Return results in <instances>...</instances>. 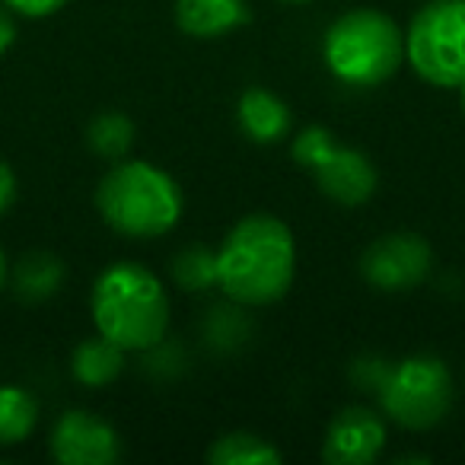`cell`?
<instances>
[{"mask_svg": "<svg viewBox=\"0 0 465 465\" xmlns=\"http://www.w3.org/2000/svg\"><path fill=\"white\" fill-rule=\"evenodd\" d=\"M4 4H7L10 10H16V14L39 20V16H48V14H54V10H61L67 0H4Z\"/></svg>", "mask_w": 465, "mask_h": 465, "instance_id": "obj_21", "label": "cell"}, {"mask_svg": "<svg viewBox=\"0 0 465 465\" xmlns=\"http://www.w3.org/2000/svg\"><path fill=\"white\" fill-rule=\"evenodd\" d=\"M173 281L188 293L217 284V252L204 246H188L173 259Z\"/></svg>", "mask_w": 465, "mask_h": 465, "instance_id": "obj_18", "label": "cell"}, {"mask_svg": "<svg viewBox=\"0 0 465 465\" xmlns=\"http://www.w3.org/2000/svg\"><path fill=\"white\" fill-rule=\"evenodd\" d=\"M103 220L131 240H153L182 217V192L163 169L141 160H118L96 188Z\"/></svg>", "mask_w": 465, "mask_h": 465, "instance_id": "obj_3", "label": "cell"}, {"mask_svg": "<svg viewBox=\"0 0 465 465\" xmlns=\"http://www.w3.org/2000/svg\"><path fill=\"white\" fill-rule=\"evenodd\" d=\"M52 456L64 465H112L122 459V440L96 414L67 411L52 430Z\"/></svg>", "mask_w": 465, "mask_h": 465, "instance_id": "obj_9", "label": "cell"}, {"mask_svg": "<svg viewBox=\"0 0 465 465\" xmlns=\"http://www.w3.org/2000/svg\"><path fill=\"white\" fill-rule=\"evenodd\" d=\"M281 4H306V0H281Z\"/></svg>", "mask_w": 465, "mask_h": 465, "instance_id": "obj_27", "label": "cell"}, {"mask_svg": "<svg viewBox=\"0 0 465 465\" xmlns=\"http://www.w3.org/2000/svg\"><path fill=\"white\" fill-rule=\"evenodd\" d=\"M386 446V424L376 411L361 405L335 414L325 430L322 459L329 465H370Z\"/></svg>", "mask_w": 465, "mask_h": 465, "instance_id": "obj_10", "label": "cell"}, {"mask_svg": "<svg viewBox=\"0 0 465 465\" xmlns=\"http://www.w3.org/2000/svg\"><path fill=\"white\" fill-rule=\"evenodd\" d=\"M207 338L211 341H220L223 338V348H230V338H242V331H246V322H242L240 310H226V306H217L213 310V316L207 319Z\"/></svg>", "mask_w": 465, "mask_h": 465, "instance_id": "obj_19", "label": "cell"}, {"mask_svg": "<svg viewBox=\"0 0 465 465\" xmlns=\"http://www.w3.org/2000/svg\"><path fill=\"white\" fill-rule=\"evenodd\" d=\"M405 58L420 80L459 86L465 80V0H427L405 33Z\"/></svg>", "mask_w": 465, "mask_h": 465, "instance_id": "obj_6", "label": "cell"}, {"mask_svg": "<svg viewBox=\"0 0 465 465\" xmlns=\"http://www.w3.org/2000/svg\"><path fill=\"white\" fill-rule=\"evenodd\" d=\"M386 367H389V361H382V357H357V361L351 363V380L361 389H367V392H376L382 376H386Z\"/></svg>", "mask_w": 465, "mask_h": 465, "instance_id": "obj_20", "label": "cell"}, {"mask_svg": "<svg viewBox=\"0 0 465 465\" xmlns=\"http://www.w3.org/2000/svg\"><path fill=\"white\" fill-rule=\"evenodd\" d=\"M249 20L246 0H175V23L194 39H217Z\"/></svg>", "mask_w": 465, "mask_h": 465, "instance_id": "obj_11", "label": "cell"}, {"mask_svg": "<svg viewBox=\"0 0 465 465\" xmlns=\"http://www.w3.org/2000/svg\"><path fill=\"white\" fill-rule=\"evenodd\" d=\"M14 201H16V175L7 163L0 160V213H7Z\"/></svg>", "mask_w": 465, "mask_h": 465, "instance_id": "obj_22", "label": "cell"}, {"mask_svg": "<svg viewBox=\"0 0 465 465\" xmlns=\"http://www.w3.org/2000/svg\"><path fill=\"white\" fill-rule=\"evenodd\" d=\"M297 166L310 169L319 192L344 207H357L376 192V169L361 150L344 147L331 137L329 128L310 124L293 141Z\"/></svg>", "mask_w": 465, "mask_h": 465, "instance_id": "obj_7", "label": "cell"}, {"mask_svg": "<svg viewBox=\"0 0 465 465\" xmlns=\"http://www.w3.org/2000/svg\"><path fill=\"white\" fill-rule=\"evenodd\" d=\"M297 246L284 220L252 213L223 236L217 249V287L240 306H268L291 291Z\"/></svg>", "mask_w": 465, "mask_h": 465, "instance_id": "obj_1", "label": "cell"}, {"mask_svg": "<svg viewBox=\"0 0 465 465\" xmlns=\"http://www.w3.org/2000/svg\"><path fill=\"white\" fill-rule=\"evenodd\" d=\"M207 462L211 465H278L281 450L268 443V440L255 437V433L232 430V433H223V437L207 450Z\"/></svg>", "mask_w": 465, "mask_h": 465, "instance_id": "obj_15", "label": "cell"}, {"mask_svg": "<svg viewBox=\"0 0 465 465\" xmlns=\"http://www.w3.org/2000/svg\"><path fill=\"white\" fill-rule=\"evenodd\" d=\"M96 331L124 351H153L169 325V297L153 272L115 262L93 284Z\"/></svg>", "mask_w": 465, "mask_h": 465, "instance_id": "obj_2", "label": "cell"}, {"mask_svg": "<svg viewBox=\"0 0 465 465\" xmlns=\"http://www.w3.org/2000/svg\"><path fill=\"white\" fill-rule=\"evenodd\" d=\"M399 462H427V456H401Z\"/></svg>", "mask_w": 465, "mask_h": 465, "instance_id": "obj_25", "label": "cell"}, {"mask_svg": "<svg viewBox=\"0 0 465 465\" xmlns=\"http://www.w3.org/2000/svg\"><path fill=\"white\" fill-rule=\"evenodd\" d=\"M459 93H462V112H465V80L459 84Z\"/></svg>", "mask_w": 465, "mask_h": 465, "instance_id": "obj_26", "label": "cell"}, {"mask_svg": "<svg viewBox=\"0 0 465 465\" xmlns=\"http://www.w3.org/2000/svg\"><path fill=\"white\" fill-rule=\"evenodd\" d=\"M86 143L103 160H124L131 153V147H134V122L128 115H122V112H103L86 128Z\"/></svg>", "mask_w": 465, "mask_h": 465, "instance_id": "obj_17", "label": "cell"}, {"mask_svg": "<svg viewBox=\"0 0 465 465\" xmlns=\"http://www.w3.org/2000/svg\"><path fill=\"white\" fill-rule=\"evenodd\" d=\"M433 252L418 232H389L361 255V274L373 291L405 293L424 284Z\"/></svg>", "mask_w": 465, "mask_h": 465, "instance_id": "obj_8", "label": "cell"}, {"mask_svg": "<svg viewBox=\"0 0 465 465\" xmlns=\"http://www.w3.org/2000/svg\"><path fill=\"white\" fill-rule=\"evenodd\" d=\"M122 370H124V348H118V344L109 341L105 335L86 338V341H80L71 354L74 380L84 382V386H90V389L115 382Z\"/></svg>", "mask_w": 465, "mask_h": 465, "instance_id": "obj_13", "label": "cell"}, {"mask_svg": "<svg viewBox=\"0 0 465 465\" xmlns=\"http://www.w3.org/2000/svg\"><path fill=\"white\" fill-rule=\"evenodd\" d=\"M14 39H16V23H14V16H10V7L4 4V7H0V54L14 45Z\"/></svg>", "mask_w": 465, "mask_h": 465, "instance_id": "obj_23", "label": "cell"}, {"mask_svg": "<svg viewBox=\"0 0 465 465\" xmlns=\"http://www.w3.org/2000/svg\"><path fill=\"white\" fill-rule=\"evenodd\" d=\"M7 284V259H4V249H0V291Z\"/></svg>", "mask_w": 465, "mask_h": 465, "instance_id": "obj_24", "label": "cell"}, {"mask_svg": "<svg viewBox=\"0 0 465 465\" xmlns=\"http://www.w3.org/2000/svg\"><path fill=\"white\" fill-rule=\"evenodd\" d=\"M39 401L23 386H0V446H14L33 433Z\"/></svg>", "mask_w": 465, "mask_h": 465, "instance_id": "obj_16", "label": "cell"}, {"mask_svg": "<svg viewBox=\"0 0 465 465\" xmlns=\"http://www.w3.org/2000/svg\"><path fill=\"white\" fill-rule=\"evenodd\" d=\"M64 284V265L52 252H29L14 268V293L23 303H42Z\"/></svg>", "mask_w": 465, "mask_h": 465, "instance_id": "obj_14", "label": "cell"}, {"mask_svg": "<svg viewBox=\"0 0 465 465\" xmlns=\"http://www.w3.org/2000/svg\"><path fill=\"white\" fill-rule=\"evenodd\" d=\"M236 118H240L242 134L255 143H274L291 131V109L262 86H249L242 93Z\"/></svg>", "mask_w": 465, "mask_h": 465, "instance_id": "obj_12", "label": "cell"}, {"mask_svg": "<svg viewBox=\"0 0 465 465\" xmlns=\"http://www.w3.org/2000/svg\"><path fill=\"white\" fill-rule=\"evenodd\" d=\"M376 399L399 427L430 430L452 408V376L440 357H405L386 367Z\"/></svg>", "mask_w": 465, "mask_h": 465, "instance_id": "obj_5", "label": "cell"}, {"mask_svg": "<svg viewBox=\"0 0 465 465\" xmlns=\"http://www.w3.org/2000/svg\"><path fill=\"white\" fill-rule=\"evenodd\" d=\"M322 58L348 86H380L405 58V35L386 14L351 10L325 33Z\"/></svg>", "mask_w": 465, "mask_h": 465, "instance_id": "obj_4", "label": "cell"}]
</instances>
